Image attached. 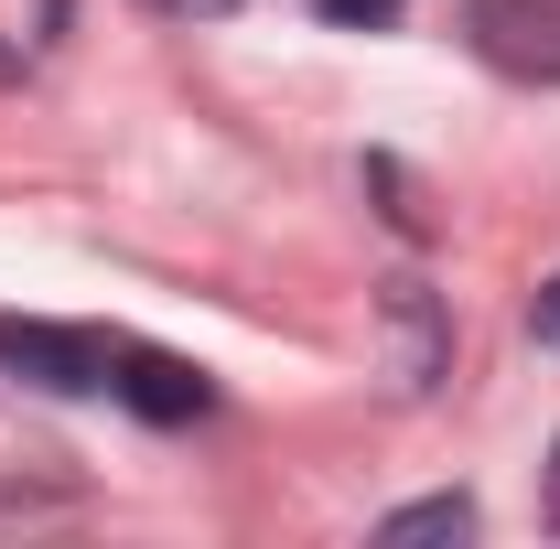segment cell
<instances>
[{
  "mask_svg": "<svg viewBox=\"0 0 560 549\" xmlns=\"http://www.w3.org/2000/svg\"><path fill=\"white\" fill-rule=\"evenodd\" d=\"M550 464H560V453H550Z\"/></svg>",
  "mask_w": 560,
  "mask_h": 549,
  "instance_id": "cell-9",
  "label": "cell"
},
{
  "mask_svg": "<svg viewBox=\"0 0 560 549\" xmlns=\"http://www.w3.org/2000/svg\"><path fill=\"white\" fill-rule=\"evenodd\" d=\"M0 366L33 377L44 399H97L108 366H119V344L86 335V324H22V313H0Z\"/></svg>",
  "mask_w": 560,
  "mask_h": 549,
  "instance_id": "cell-1",
  "label": "cell"
},
{
  "mask_svg": "<svg viewBox=\"0 0 560 549\" xmlns=\"http://www.w3.org/2000/svg\"><path fill=\"white\" fill-rule=\"evenodd\" d=\"M388 313H399V335H410V377H431V366H442V324H431V291H420V280H399V291H388Z\"/></svg>",
  "mask_w": 560,
  "mask_h": 549,
  "instance_id": "cell-5",
  "label": "cell"
},
{
  "mask_svg": "<svg viewBox=\"0 0 560 549\" xmlns=\"http://www.w3.org/2000/svg\"><path fill=\"white\" fill-rule=\"evenodd\" d=\"M151 11H162V22H226L237 0H151Z\"/></svg>",
  "mask_w": 560,
  "mask_h": 549,
  "instance_id": "cell-8",
  "label": "cell"
},
{
  "mask_svg": "<svg viewBox=\"0 0 560 549\" xmlns=\"http://www.w3.org/2000/svg\"><path fill=\"white\" fill-rule=\"evenodd\" d=\"M313 11H324V22H346V33H388L410 0H313Z\"/></svg>",
  "mask_w": 560,
  "mask_h": 549,
  "instance_id": "cell-6",
  "label": "cell"
},
{
  "mask_svg": "<svg viewBox=\"0 0 560 549\" xmlns=\"http://www.w3.org/2000/svg\"><path fill=\"white\" fill-rule=\"evenodd\" d=\"M108 399H130L140 420H206V377L184 366V355H162V344H119V366H108Z\"/></svg>",
  "mask_w": 560,
  "mask_h": 549,
  "instance_id": "cell-3",
  "label": "cell"
},
{
  "mask_svg": "<svg viewBox=\"0 0 560 549\" xmlns=\"http://www.w3.org/2000/svg\"><path fill=\"white\" fill-rule=\"evenodd\" d=\"M377 539L410 549V539H475V506L464 495H420V506H399V517H377Z\"/></svg>",
  "mask_w": 560,
  "mask_h": 549,
  "instance_id": "cell-4",
  "label": "cell"
},
{
  "mask_svg": "<svg viewBox=\"0 0 560 549\" xmlns=\"http://www.w3.org/2000/svg\"><path fill=\"white\" fill-rule=\"evenodd\" d=\"M464 33L506 75H560V0H464Z\"/></svg>",
  "mask_w": 560,
  "mask_h": 549,
  "instance_id": "cell-2",
  "label": "cell"
},
{
  "mask_svg": "<svg viewBox=\"0 0 560 549\" xmlns=\"http://www.w3.org/2000/svg\"><path fill=\"white\" fill-rule=\"evenodd\" d=\"M528 335H539V344H550V355H560V270L539 280V302H528Z\"/></svg>",
  "mask_w": 560,
  "mask_h": 549,
  "instance_id": "cell-7",
  "label": "cell"
}]
</instances>
